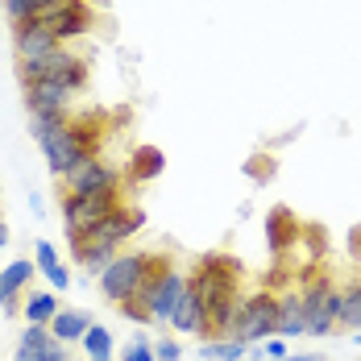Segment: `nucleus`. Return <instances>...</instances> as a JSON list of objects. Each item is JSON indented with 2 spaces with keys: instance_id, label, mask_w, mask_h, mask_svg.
<instances>
[{
  "instance_id": "19",
  "label": "nucleus",
  "mask_w": 361,
  "mask_h": 361,
  "mask_svg": "<svg viewBox=\"0 0 361 361\" xmlns=\"http://www.w3.org/2000/svg\"><path fill=\"white\" fill-rule=\"evenodd\" d=\"M34 253H37V270L46 274L50 290H67V287H71V274H67V266L59 262V250H54L50 241H37Z\"/></svg>"
},
{
  "instance_id": "4",
  "label": "nucleus",
  "mask_w": 361,
  "mask_h": 361,
  "mask_svg": "<svg viewBox=\"0 0 361 361\" xmlns=\"http://www.w3.org/2000/svg\"><path fill=\"white\" fill-rule=\"evenodd\" d=\"M116 208V191H71L63 195V224H67V237H83L92 233L100 220Z\"/></svg>"
},
{
  "instance_id": "18",
  "label": "nucleus",
  "mask_w": 361,
  "mask_h": 361,
  "mask_svg": "<svg viewBox=\"0 0 361 361\" xmlns=\"http://www.w3.org/2000/svg\"><path fill=\"white\" fill-rule=\"evenodd\" d=\"M71 253H75V262H83L92 274H104V266L116 257V250H112V245H100L96 237H75Z\"/></svg>"
},
{
  "instance_id": "28",
  "label": "nucleus",
  "mask_w": 361,
  "mask_h": 361,
  "mask_svg": "<svg viewBox=\"0 0 361 361\" xmlns=\"http://www.w3.org/2000/svg\"><path fill=\"white\" fill-rule=\"evenodd\" d=\"M149 349H154V361H179L183 357L179 341H166V336H162L158 345H149Z\"/></svg>"
},
{
  "instance_id": "22",
  "label": "nucleus",
  "mask_w": 361,
  "mask_h": 361,
  "mask_svg": "<svg viewBox=\"0 0 361 361\" xmlns=\"http://www.w3.org/2000/svg\"><path fill=\"white\" fill-rule=\"evenodd\" d=\"M50 341H54V336H50L46 324H30L25 336H21V345H17V361H37V353H42Z\"/></svg>"
},
{
  "instance_id": "8",
  "label": "nucleus",
  "mask_w": 361,
  "mask_h": 361,
  "mask_svg": "<svg viewBox=\"0 0 361 361\" xmlns=\"http://www.w3.org/2000/svg\"><path fill=\"white\" fill-rule=\"evenodd\" d=\"M71 96L67 87H59V83H25V109L30 116H71Z\"/></svg>"
},
{
  "instance_id": "17",
  "label": "nucleus",
  "mask_w": 361,
  "mask_h": 361,
  "mask_svg": "<svg viewBox=\"0 0 361 361\" xmlns=\"http://www.w3.org/2000/svg\"><path fill=\"white\" fill-rule=\"evenodd\" d=\"M30 279H34V262H8V266L0 270V312L13 307V299L25 290Z\"/></svg>"
},
{
  "instance_id": "20",
  "label": "nucleus",
  "mask_w": 361,
  "mask_h": 361,
  "mask_svg": "<svg viewBox=\"0 0 361 361\" xmlns=\"http://www.w3.org/2000/svg\"><path fill=\"white\" fill-rule=\"evenodd\" d=\"M50 336H54V341H59V345H71V341H83V332H87V328H92V316H87V312H59V316H54V320H50Z\"/></svg>"
},
{
  "instance_id": "7",
  "label": "nucleus",
  "mask_w": 361,
  "mask_h": 361,
  "mask_svg": "<svg viewBox=\"0 0 361 361\" xmlns=\"http://www.w3.org/2000/svg\"><path fill=\"white\" fill-rule=\"evenodd\" d=\"M145 262H149V253H121V257H112L109 266H104V274H100V290L109 295L112 303L137 295L142 274H145Z\"/></svg>"
},
{
  "instance_id": "27",
  "label": "nucleus",
  "mask_w": 361,
  "mask_h": 361,
  "mask_svg": "<svg viewBox=\"0 0 361 361\" xmlns=\"http://www.w3.org/2000/svg\"><path fill=\"white\" fill-rule=\"evenodd\" d=\"M125 361H154L149 341H145V336H133V341H129V349H125Z\"/></svg>"
},
{
  "instance_id": "12",
  "label": "nucleus",
  "mask_w": 361,
  "mask_h": 361,
  "mask_svg": "<svg viewBox=\"0 0 361 361\" xmlns=\"http://www.w3.org/2000/svg\"><path fill=\"white\" fill-rule=\"evenodd\" d=\"M299 241V220L290 212L287 204H274L270 212H266V245L274 257H287V250Z\"/></svg>"
},
{
  "instance_id": "11",
  "label": "nucleus",
  "mask_w": 361,
  "mask_h": 361,
  "mask_svg": "<svg viewBox=\"0 0 361 361\" xmlns=\"http://www.w3.org/2000/svg\"><path fill=\"white\" fill-rule=\"evenodd\" d=\"M13 50H17V63H37V59H50V54H59L63 46L46 34L42 25L25 21V25H17V30H13Z\"/></svg>"
},
{
  "instance_id": "34",
  "label": "nucleus",
  "mask_w": 361,
  "mask_h": 361,
  "mask_svg": "<svg viewBox=\"0 0 361 361\" xmlns=\"http://www.w3.org/2000/svg\"><path fill=\"white\" fill-rule=\"evenodd\" d=\"M283 361H324L320 353H299V357H283Z\"/></svg>"
},
{
  "instance_id": "14",
  "label": "nucleus",
  "mask_w": 361,
  "mask_h": 361,
  "mask_svg": "<svg viewBox=\"0 0 361 361\" xmlns=\"http://www.w3.org/2000/svg\"><path fill=\"white\" fill-rule=\"evenodd\" d=\"M162 171H166V154L158 145H133L129 166H125L129 183H149V179H158Z\"/></svg>"
},
{
  "instance_id": "5",
  "label": "nucleus",
  "mask_w": 361,
  "mask_h": 361,
  "mask_svg": "<svg viewBox=\"0 0 361 361\" xmlns=\"http://www.w3.org/2000/svg\"><path fill=\"white\" fill-rule=\"evenodd\" d=\"M30 21L42 25L46 34L63 46V42H71V37L87 34V30H92V21H96V13H92V4H87V0H67V4H54V8L34 13Z\"/></svg>"
},
{
  "instance_id": "31",
  "label": "nucleus",
  "mask_w": 361,
  "mask_h": 361,
  "mask_svg": "<svg viewBox=\"0 0 361 361\" xmlns=\"http://www.w3.org/2000/svg\"><path fill=\"white\" fill-rule=\"evenodd\" d=\"M266 353H270L274 361L287 357V345H283V336H270V341H266Z\"/></svg>"
},
{
  "instance_id": "35",
  "label": "nucleus",
  "mask_w": 361,
  "mask_h": 361,
  "mask_svg": "<svg viewBox=\"0 0 361 361\" xmlns=\"http://www.w3.org/2000/svg\"><path fill=\"white\" fill-rule=\"evenodd\" d=\"M0 245H8V224L0 220Z\"/></svg>"
},
{
  "instance_id": "9",
  "label": "nucleus",
  "mask_w": 361,
  "mask_h": 361,
  "mask_svg": "<svg viewBox=\"0 0 361 361\" xmlns=\"http://www.w3.org/2000/svg\"><path fill=\"white\" fill-rule=\"evenodd\" d=\"M142 220H145V216L137 212V208H121V204H116L109 216L100 220V224H96L92 233H83V237H96L100 245H112V250H116L121 241H129V237H133V233L142 228Z\"/></svg>"
},
{
  "instance_id": "10",
  "label": "nucleus",
  "mask_w": 361,
  "mask_h": 361,
  "mask_svg": "<svg viewBox=\"0 0 361 361\" xmlns=\"http://www.w3.org/2000/svg\"><path fill=\"white\" fill-rule=\"evenodd\" d=\"M183 287H187V279H183L179 270H166L154 287L145 290V307H149V320H171L175 316V303H179V295H183ZM137 299V295H133Z\"/></svg>"
},
{
  "instance_id": "29",
  "label": "nucleus",
  "mask_w": 361,
  "mask_h": 361,
  "mask_svg": "<svg viewBox=\"0 0 361 361\" xmlns=\"http://www.w3.org/2000/svg\"><path fill=\"white\" fill-rule=\"evenodd\" d=\"M116 307H121V316H129V320H149V307H145L142 299H133V295H129V299H121Z\"/></svg>"
},
{
  "instance_id": "1",
  "label": "nucleus",
  "mask_w": 361,
  "mask_h": 361,
  "mask_svg": "<svg viewBox=\"0 0 361 361\" xmlns=\"http://www.w3.org/2000/svg\"><path fill=\"white\" fill-rule=\"evenodd\" d=\"M237 279H241L237 257H228V253H208V257H200V266H195V274H191V290L200 295L208 332H224V336H228L233 316H237V303H241Z\"/></svg>"
},
{
  "instance_id": "25",
  "label": "nucleus",
  "mask_w": 361,
  "mask_h": 361,
  "mask_svg": "<svg viewBox=\"0 0 361 361\" xmlns=\"http://www.w3.org/2000/svg\"><path fill=\"white\" fill-rule=\"evenodd\" d=\"M245 175H250V179L262 187V183H270L274 175H279V162H274L270 154H253L250 162H245Z\"/></svg>"
},
{
  "instance_id": "36",
  "label": "nucleus",
  "mask_w": 361,
  "mask_h": 361,
  "mask_svg": "<svg viewBox=\"0 0 361 361\" xmlns=\"http://www.w3.org/2000/svg\"><path fill=\"white\" fill-rule=\"evenodd\" d=\"M353 341H357V345H361V332H357V336H353Z\"/></svg>"
},
{
  "instance_id": "16",
  "label": "nucleus",
  "mask_w": 361,
  "mask_h": 361,
  "mask_svg": "<svg viewBox=\"0 0 361 361\" xmlns=\"http://www.w3.org/2000/svg\"><path fill=\"white\" fill-rule=\"evenodd\" d=\"M299 332H307L303 295H299V290H287V295L279 299V328H274V336H299Z\"/></svg>"
},
{
  "instance_id": "23",
  "label": "nucleus",
  "mask_w": 361,
  "mask_h": 361,
  "mask_svg": "<svg viewBox=\"0 0 361 361\" xmlns=\"http://www.w3.org/2000/svg\"><path fill=\"white\" fill-rule=\"evenodd\" d=\"M83 349H87V361H112V332L92 324L83 332Z\"/></svg>"
},
{
  "instance_id": "6",
  "label": "nucleus",
  "mask_w": 361,
  "mask_h": 361,
  "mask_svg": "<svg viewBox=\"0 0 361 361\" xmlns=\"http://www.w3.org/2000/svg\"><path fill=\"white\" fill-rule=\"evenodd\" d=\"M299 295H303V312H307V332H312V336L332 332L336 312H341V290L332 287V279L299 283Z\"/></svg>"
},
{
  "instance_id": "24",
  "label": "nucleus",
  "mask_w": 361,
  "mask_h": 361,
  "mask_svg": "<svg viewBox=\"0 0 361 361\" xmlns=\"http://www.w3.org/2000/svg\"><path fill=\"white\" fill-rule=\"evenodd\" d=\"M200 357L204 361H241L245 357V345L241 341H228V336L224 341H204L200 345Z\"/></svg>"
},
{
  "instance_id": "33",
  "label": "nucleus",
  "mask_w": 361,
  "mask_h": 361,
  "mask_svg": "<svg viewBox=\"0 0 361 361\" xmlns=\"http://www.w3.org/2000/svg\"><path fill=\"white\" fill-rule=\"evenodd\" d=\"M54 4H67V0H34V13H42V8H54Z\"/></svg>"
},
{
  "instance_id": "26",
  "label": "nucleus",
  "mask_w": 361,
  "mask_h": 361,
  "mask_svg": "<svg viewBox=\"0 0 361 361\" xmlns=\"http://www.w3.org/2000/svg\"><path fill=\"white\" fill-rule=\"evenodd\" d=\"M341 324H361V287L341 290V312H336Z\"/></svg>"
},
{
  "instance_id": "30",
  "label": "nucleus",
  "mask_w": 361,
  "mask_h": 361,
  "mask_svg": "<svg viewBox=\"0 0 361 361\" xmlns=\"http://www.w3.org/2000/svg\"><path fill=\"white\" fill-rule=\"evenodd\" d=\"M37 361H71V357H67V349H63L59 341H50V345H46L42 353H37Z\"/></svg>"
},
{
  "instance_id": "32",
  "label": "nucleus",
  "mask_w": 361,
  "mask_h": 361,
  "mask_svg": "<svg viewBox=\"0 0 361 361\" xmlns=\"http://www.w3.org/2000/svg\"><path fill=\"white\" fill-rule=\"evenodd\" d=\"M349 250H353V257H361V224L349 233Z\"/></svg>"
},
{
  "instance_id": "3",
  "label": "nucleus",
  "mask_w": 361,
  "mask_h": 361,
  "mask_svg": "<svg viewBox=\"0 0 361 361\" xmlns=\"http://www.w3.org/2000/svg\"><path fill=\"white\" fill-rule=\"evenodd\" d=\"M17 75H21V83H59V87H67V92H83L87 87V63L79 59V54H67V50H59V54H50V59H37V63H17Z\"/></svg>"
},
{
  "instance_id": "13",
  "label": "nucleus",
  "mask_w": 361,
  "mask_h": 361,
  "mask_svg": "<svg viewBox=\"0 0 361 361\" xmlns=\"http://www.w3.org/2000/svg\"><path fill=\"white\" fill-rule=\"evenodd\" d=\"M63 183H67V191H116V171L100 158H87L71 175H63Z\"/></svg>"
},
{
  "instance_id": "2",
  "label": "nucleus",
  "mask_w": 361,
  "mask_h": 361,
  "mask_svg": "<svg viewBox=\"0 0 361 361\" xmlns=\"http://www.w3.org/2000/svg\"><path fill=\"white\" fill-rule=\"evenodd\" d=\"M279 328V299L270 290L262 295H250L237 303V316H233V328H228V341H241V345H253V341H270Z\"/></svg>"
},
{
  "instance_id": "21",
  "label": "nucleus",
  "mask_w": 361,
  "mask_h": 361,
  "mask_svg": "<svg viewBox=\"0 0 361 361\" xmlns=\"http://www.w3.org/2000/svg\"><path fill=\"white\" fill-rule=\"evenodd\" d=\"M21 316H25L30 324H50V320L59 316V295H54V290H34V295L21 303Z\"/></svg>"
},
{
  "instance_id": "15",
  "label": "nucleus",
  "mask_w": 361,
  "mask_h": 361,
  "mask_svg": "<svg viewBox=\"0 0 361 361\" xmlns=\"http://www.w3.org/2000/svg\"><path fill=\"white\" fill-rule=\"evenodd\" d=\"M171 324L179 328V332H208V320H204V307H200V295L191 290V283L183 287L179 303H175V316H171Z\"/></svg>"
}]
</instances>
